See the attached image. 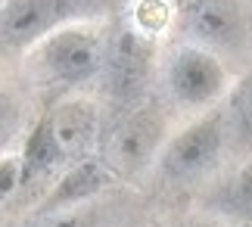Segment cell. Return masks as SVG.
Wrapping results in <instances>:
<instances>
[{
    "label": "cell",
    "mask_w": 252,
    "mask_h": 227,
    "mask_svg": "<svg viewBox=\"0 0 252 227\" xmlns=\"http://www.w3.org/2000/svg\"><path fill=\"white\" fill-rule=\"evenodd\" d=\"M221 150H224V115L206 112L165 143L162 159H159V171L171 184L199 181L221 159Z\"/></svg>",
    "instance_id": "1"
},
{
    "label": "cell",
    "mask_w": 252,
    "mask_h": 227,
    "mask_svg": "<svg viewBox=\"0 0 252 227\" xmlns=\"http://www.w3.org/2000/svg\"><path fill=\"white\" fill-rule=\"evenodd\" d=\"M103 0H3L0 6V44L25 50L37 47L47 34L69 19L96 9Z\"/></svg>",
    "instance_id": "2"
},
{
    "label": "cell",
    "mask_w": 252,
    "mask_h": 227,
    "mask_svg": "<svg viewBox=\"0 0 252 227\" xmlns=\"http://www.w3.org/2000/svg\"><path fill=\"white\" fill-rule=\"evenodd\" d=\"M37 63L53 81L84 84L106 65V44L94 28L63 25L37 44Z\"/></svg>",
    "instance_id": "3"
},
{
    "label": "cell",
    "mask_w": 252,
    "mask_h": 227,
    "mask_svg": "<svg viewBox=\"0 0 252 227\" xmlns=\"http://www.w3.org/2000/svg\"><path fill=\"white\" fill-rule=\"evenodd\" d=\"M168 94L187 109H206L227 94V68L221 59L199 44L178 47L165 63Z\"/></svg>",
    "instance_id": "4"
},
{
    "label": "cell",
    "mask_w": 252,
    "mask_h": 227,
    "mask_svg": "<svg viewBox=\"0 0 252 227\" xmlns=\"http://www.w3.org/2000/svg\"><path fill=\"white\" fill-rule=\"evenodd\" d=\"M162 137H165V122L156 112H131L106 134L103 165L112 171V177L140 174L162 150Z\"/></svg>",
    "instance_id": "5"
},
{
    "label": "cell",
    "mask_w": 252,
    "mask_h": 227,
    "mask_svg": "<svg viewBox=\"0 0 252 227\" xmlns=\"http://www.w3.org/2000/svg\"><path fill=\"white\" fill-rule=\"evenodd\" d=\"M184 28L199 41V47H237L243 41V9L237 0H187L181 9Z\"/></svg>",
    "instance_id": "6"
},
{
    "label": "cell",
    "mask_w": 252,
    "mask_h": 227,
    "mask_svg": "<svg viewBox=\"0 0 252 227\" xmlns=\"http://www.w3.org/2000/svg\"><path fill=\"white\" fill-rule=\"evenodd\" d=\"M150 34H143L140 28H125L112 37V44H106V65L103 72L109 78V91L119 97L134 94L143 84V78L150 72Z\"/></svg>",
    "instance_id": "7"
},
{
    "label": "cell",
    "mask_w": 252,
    "mask_h": 227,
    "mask_svg": "<svg viewBox=\"0 0 252 227\" xmlns=\"http://www.w3.org/2000/svg\"><path fill=\"white\" fill-rule=\"evenodd\" d=\"M50 131L65 162H78L96 140V109L87 100H63L50 112Z\"/></svg>",
    "instance_id": "8"
},
{
    "label": "cell",
    "mask_w": 252,
    "mask_h": 227,
    "mask_svg": "<svg viewBox=\"0 0 252 227\" xmlns=\"http://www.w3.org/2000/svg\"><path fill=\"white\" fill-rule=\"evenodd\" d=\"M112 181V171L103 165V159H78L69 171L60 177V184L53 187L50 193L41 199L37 205V215H50V212H65L72 205H81L87 199H94L96 193L103 190L106 184Z\"/></svg>",
    "instance_id": "9"
},
{
    "label": "cell",
    "mask_w": 252,
    "mask_h": 227,
    "mask_svg": "<svg viewBox=\"0 0 252 227\" xmlns=\"http://www.w3.org/2000/svg\"><path fill=\"white\" fill-rule=\"evenodd\" d=\"M63 153L53 140V131H50V118H37V125L32 128V134L25 137V146H22V187L41 181L44 174H50L56 165H63Z\"/></svg>",
    "instance_id": "10"
},
{
    "label": "cell",
    "mask_w": 252,
    "mask_h": 227,
    "mask_svg": "<svg viewBox=\"0 0 252 227\" xmlns=\"http://www.w3.org/2000/svg\"><path fill=\"white\" fill-rule=\"evenodd\" d=\"M212 209L237 224H252V162L237 168L212 193Z\"/></svg>",
    "instance_id": "11"
},
{
    "label": "cell",
    "mask_w": 252,
    "mask_h": 227,
    "mask_svg": "<svg viewBox=\"0 0 252 227\" xmlns=\"http://www.w3.org/2000/svg\"><path fill=\"white\" fill-rule=\"evenodd\" d=\"M134 13H137V28L143 34H156L159 28L168 22V9H165L162 0H140Z\"/></svg>",
    "instance_id": "12"
},
{
    "label": "cell",
    "mask_w": 252,
    "mask_h": 227,
    "mask_svg": "<svg viewBox=\"0 0 252 227\" xmlns=\"http://www.w3.org/2000/svg\"><path fill=\"white\" fill-rule=\"evenodd\" d=\"M234 115H237L240 131L252 137V72L237 84V91H234Z\"/></svg>",
    "instance_id": "13"
},
{
    "label": "cell",
    "mask_w": 252,
    "mask_h": 227,
    "mask_svg": "<svg viewBox=\"0 0 252 227\" xmlns=\"http://www.w3.org/2000/svg\"><path fill=\"white\" fill-rule=\"evenodd\" d=\"M22 187V156H6L0 159V202L9 199Z\"/></svg>",
    "instance_id": "14"
},
{
    "label": "cell",
    "mask_w": 252,
    "mask_h": 227,
    "mask_svg": "<svg viewBox=\"0 0 252 227\" xmlns=\"http://www.w3.org/2000/svg\"><path fill=\"white\" fill-rule=\"evenodd\" d=\"M34 227H96L91 215H81V212H50V215H37Z\"/></svg>",
    "instance_id": "15"
},
{
    "label": "cell",
    "mask_w": 252,
    "mask_h": 227,
    "mask_svg": "<svg viewBox=\"0 0 252 227\" xmlns=\"http://www.w3.org/2000/svg\"><path fill=\"white\" fill-rule=\"evenodd\" d=\"M193 227H199V224H193Z\"/></svg>",
    "instance_id": "16"
}]
</instances>
